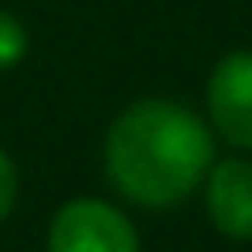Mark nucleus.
<instances>
[{
  "instance_id": "39448f33",
  "label": "nucleus",
  "mask_w": 252,
  "mask_h": 252,
  "mask_svg": "<svg viewBox=\"0 0 252 252\" xmlns=\"http://www.w3.org/2000/svg\"><path fill=\"white\" fill-rule=\"evenodd\" d=\"M26 30H21L17 17H9V13H0V72H9V67H17L21 59H26Z\"/></svg>"
},
{
  "instance_id": "7ed1b4c3",
  "label": "nucleus",
  "mask_w": 252,
  "mask_h": 252,
  "mask_svg": "<svg viewBox=\"0 0 252 252\" xmlns=\"http://www.w3.org/2000/svg\"><path fill=\"white\" fill-rule=\"evenodd\" d=\"M206 105L219 135L240 152H252V51L219 59L206 80Z\"/></svg>"
},
{
  "instance_id": "20e7f679",
  "label": "nucleus",
  "mask_w": 252,
  "mask_h": 252,
  "mask_svg": "<svg viewBox=\"0 0 252 252\" xmlns=\"http://www.w3.org/2000/svg\"><path fill=\"white\" fill-rule=\"evenodd\" d=\"M206 215L227 240H252V164L219 160L206 172Z\"/></svg>"
},
{
  "instance_id": "f03ea898",
  "label": "nucleus",
  "mask_w": 252,
  "mask_h": 252,
  "mask_svg": "<svg viewBox=\"0 0 252 252\" xmlns=\"http://www.w3.org/2000/svg\"><path fill=\"white\" fill-rule=\"evenodd\" d=\"M51 252H139V235L122 210L97 198H76L59 206L46 235Z\"/></svg>"
},
{
  "instance_id": "f257e3e1",
  "label": "nucleus",
  "mask_w": 252,
  "mask_h": 252,
  "mask_svg": "<svg viewBox=\"0 0 252 252\" xmlns=\"http://www.w3.org/2000/svg\"><path fill=\"white\" fill-rule=\"evenodd\" d=\"M215 164L210 130L177 101H135L105 135V172L126 202L164 210L189 198Z\"/></svg>"
},
{
  "instance_id": "423d86ee",
  "label": "nucleus",
  "mask_w": 252,
  "mask_h": 252,
  "mask_svg": "<svg viewBox=\"0 0 252 252\" xmlns=\"http://www.w3.org/2000/svg\"><path fill=\"white\" fill-rule=\"evenodd\" d=\"M13 202H17V168L0 147V223L13 215Z\"/></svg>"
}]
</instances>
